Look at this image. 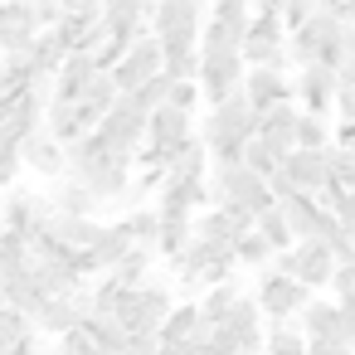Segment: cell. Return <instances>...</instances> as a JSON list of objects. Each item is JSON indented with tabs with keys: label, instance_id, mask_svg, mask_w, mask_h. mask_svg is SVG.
Returning <instances> with one entry per match:
<instances>
[{
	"label": "cell",
	"instance_id": "obj_12",
	"mask_svg": "<svg viewBox=\"0 0 355 355\" xmlns=\"http://www.w3.org/2000/svg\"><path fill=\"white\" fill-rule=\"evenodd\" d=\"M336 69L331 64H306V69H292V103L302 112H316V117H331V103H336Z\"/></svg>",
	"mask_w": 355,
	"mask_h": 355
},
{
	"label": "cell",
	"instance_id": "obj_20",
	"mask_svg": "<svg viewBox=\"0 0 355 355\" xmlns=\"http://www.w3.org/2000/svg\"><path fill=\"white\" fill-rule=\"evenodd\" d=\"M243 98L263 112L272 103H287L292 98V73L282 69H243Z\"/></svg>",
	"mask_w": 355,
	"mask_h": 355
},
{
	"label": "cell",
	"instance_id": "obj_1",
	"mask_svg": "<svg viewBox=\"0 0 355 355\" xmlns=\"http://www.w3.org/2000/svg\"><path fill=\"white\" fill-rule=\"evenodd\" d=\"M253 132H258V107L243 98V88L229 93L224 103L205 107V122L195 127V137H200L205 151H209V166H234V161H243V141H248Z\"/></svg>",
	"mask_w": 355,
	"mask_h": 355
},
{
	"label": "cell",
	"instance_id": "obj_24",
	"mask_svg": "<svg viewBox=\"0 0 355 355\" xmlns=\"http://www.w3.org/2000/svg\"><path fill=\"white\" fill-rule=\"evenodd\" d=\"M277 209H282V219H287V229H292V243L297 239H316L321 234V219H326V209L311 200V195H287V200H277Z\"/></svg>",
	"mask_w": 355,
	"mask_h": 355
},
{
	"label": "cell",
	"instance_id": "obj_56",
	"mask_svg": "<svg viewBox=\"0 0 355 355\" xmlns=\"http://www.w3.org/2000/svg\"><path fill=\"white\" fill-rule=\"evenodd\" d=\"M0 6H6V0H0Z\"/></svg>",
	"mask_w": 355,
	"mask_h": 355
},
{
	"label": "cell",
	"instance_id": "obj_45",
	"mask_svg": "<svg viewBox=\"0 0 355 355\" xmlns=\"http://www.w3.org/2000/svg\"><path fill=\"white\" fill-rule=\"evenodd\" d=\"M316 10H321V0H282V6H277V15H282V30H287V35H292V30H302Z\"/></svg>",
	"mask_w": 355,
	"mask_h": 355
},
{
	"label": "cell",
	"instance_id": "obj_46",
	"mask_svg": "<svg viewBox=\"0 0 355 355\" xmlns=\"http://www.w3.org/2000/svg\"><path fill=\"white\" fill-rule=\"evenodd\" d=\"M25 331H30V316H25V311H15L10 302H0V345H15Z\"/></svg>",
	"mask_w": 355,
	"mask_h": 355
},
{
	"label": "cell",
	"instance_id": "obj_29",
	"mask_svg": "<svg viewBox=\"0 0 355 355\" xmlns=\"http://www.w3.org/2000/svg\"><path fill=\"white\" fill-rule=\"evenodd\" d=\"M239 297H243V282H239V277H229V282H214V287H205L195 306H200L205 326H219V321L234 311V302H239Z\"/></svg>",
	"mask_w": 355,
	"mask_h": 355
},
{
	"label": "cell",
	"instance_id": "obj_30",
	"mask_svg": "<svg viewBox=\"0 0 355 355\" xmlns=\"http://www.w3.org/2000/svg\"><path fill=\"white\" fill-rule=\"evenodd\" d=\"M272 243L258 234V229H243L239 239H234V263L239 268H248V272H263V268H272Z\"/></svg>",
	"mask_w": 355,
	"mask_h": 355
},
{
	"label": "cell",
	"instance_id": "obj_35",
	"mask_svg": "<svg viewBox=\"0 0 355 355\" xmlns=\"http://www.w3.org/2000/svg\"><path fill=\"white\" fill-rule=\"evenodd\" d=\"M321 146H331V117L302 112L297 132H292V151H321Z\"/></svg>",
	"mask_w": 355,
	"mask_h": 355
},
{
	"label": "cell",
	"instance_id": "obj_3",
	"mask_svg": "<svg viewBox=\"0 0 355 355\" xmlns=\"http://www.w3.org/2000/svg\"><path fill=\"white\" fill-rule=\"evenodd\" d=\"M171 272H175V287H185V292H205V287H214V282L239 277V263H234V248H209V243L190 239L185 253L171 258Z\"/></svg>",
	"mask_w": 355,
	"mask_h": 355
},
{
	"label": "cell",
	"instance_id": "obj_13",
	"mask_svg": "<svg viewBox=\"0 0 355 355\" xmlns=\"http://www.w3.org/2000/svg\"><path fill=\"white\" fill-rule=\"evenodd\" d=\"M83 311H88V287H78L73 297H44L35 311H30V326L40 331V336H64V331H73L78 321H83Z\"/></svg>",
	"mask_w": 355,
	"mask_h": 355
},
{
	"label": "cell",
	"instance_id": "obj_34",
	"mask_svg": "<svg viewBox=\"0 0 355 355\" xmlns=\"http://www.w3.org/2000/svg\"><path fill=\"white\" fill-rule=\"evenodd\" d=\"M20 141H25V132H20V127H0V190H10V185L25 175Z\"/></svg>",
	"mask_w": 355,
	"mask_h": 355
},
{
	"label": "cell",
	"instance_id": "obj_17",
	"mask_svg": "<svg viewBox=\"0 0 355 355\" xmlns=\"http://www.w3.org/2000/svg\"><path fill=\"white\" fill-rule=\"evenodd\" d=\"M195 137V112H180V107H156L146 117V141L161 146V151H175Z\"/></svg>",
	"mask_w": 355,
	"mask_h": 355
},
{
	"label": "cell",
	"instance_id": "obj_11",
	"mask_svg": "<svg viewBox=\"0 0 355 355\" xmlns=\"http://www.w3.org/2000/svg\"><path fill=\"white\" fill-rule=\"evenodd\" d=\"M166 69V49H161V40L151 35V30H141L132 44H127V54L107 69L112 73V83H117V93H137L146 78H156Z\"/></svg>",
	"mask_w": 355,
	"mask_h": 355
},
{
	"label": "cell",
	"instance_id": "obj_47",
	"mask_svg": "<svg viewBox=\"0 0 355 355\" xmlns=\"http://www.w3.org/2000/svg\"><path fill=\"white\" fill-rule=\"evenodd\" d=\"M326 292H331L336 302H345V297H355V258H350V263H336V272H331V282H326Z\"/></svg>",
	"mask_w": 355,
	"mask_h": 355
},
{
	"label": "cell",
	"instance_id": "obj_26",
	"mask_svg": "<svg viewBox=\"0 0 355 355\" xmlns=\"http://www.w3.org/2000/svg\"><path fill=\"white\" fill-rule=\"evenodd\" d=\"M112 103H117V83H112V73H107V69H98V73L83 83V93H78L83 122H88V127H98V117H103Z\"/></svg>",
	"mask_w": 355,
	"mask_h": 355
},
{
	"label": "cell",
	"instance_id": "obj_53",
	"mask_svg": "<svg viewBox=\"0 0 355 355\" xmlns=\"http://www.w3.org/2000/svg\"><path fill=\"white\" fill-rule=\"evenodd\" d=\"M321 10H336L340 15V0H321Z\"/></svg>",
	"mask_w": 355,
	"mask_h": 355
},
{
	"label": "cell",
	"instance_id": "obj_31",
	"mask_svg": "<svg viewBox=\"0 0 355 355\" xmlns=\"http://www.w3.org/2000/svg\"><path fill=\"white\" fill-rule=\"evenodd\" d=\"M25 59H30V69H35V73H59V64L69 59V44H64L54 30H40Z\"/></svg>",
	"mask_w": 355,
	"mask_h": 355
},
{
	"label": "cell",
	"instance_id": "obj_36",
	"mask_svg": "<svg viewBox=\"0 0 355 355\" xmlns=\"http://www.w3.org/2000/svg\"><path fill=\"white\" fill-rule=\"evenodd\" d=\"M209 20H219L234 40H243L248 20H253V0H209Z\"/></svg>",
	"mask_w": 355,
	"mask_h": 355
},
{
	"label": "cell",
	"instance_id": "obj_14",
	"mask_svg": "<svg viewBox=\"0 0 355 355\" xmlns=\"http://www.w3.org/2000/svg\"><path fill=\"white\" fill-rule=\"evenodd\" d=\"M40 30L44 25H40L30 0H6V6H0V54H30Z\"/></svg>",
	"mask_w": 355,
	"mask_h": 355
},
{
	"label": "cell",
	"instance_id": "obj_22",
	"mask_svg": "<svg viewBox=\"0 0 355 355\" xmlns=\"http://www.w3.org/2000/svg\"><path fill=\"white\" fill-rule=\"evenodd\" d=\"M44 195H49V205H54L59 214H93V219H103V205H98V200L88 195V185H83V180H73L69 171H64V175H54Z\"/></svg>",
	"mask_w": 355,
	"mask_h": 355
},
{
	"label": "cell",
	"instance_id": "obj_55",
	"mask_svg": "<svg viewBox=\"0 0 355 355\" xmlns=\"http://www.w3.org/2000/svg\"><path fill=\"white\" fill-rule=\"evenodd\" d=\"M0 355H10V345H0Z\"/></svg>",
	"mask_w": 355,
	"mask_h": 355
},
{
	"label": "cell",
	"instance_id": "obj_37",
	"mask_svg": "<svg viewBox=\"0 0 355 355\" xmlns=\"http://www.w3.org/2000/svg\"><path fill=\"white\" fill-rule=\"evenodd\" d=\"M195 239V229H190V219H161V229H156V258H180L185 253V243Z\"/></svg>",
	"mask_w": 355,
	"mask_h": 355
},
{
	"label": "cell",
	"instance_id": "obj_23",
	"mask_svg": "<svg viewBox=\"0 0 355 355\" xmlns=\"http://www.w3.org/2000/svg\"><path fill=\"white\" fill-rule=\"evenodd\" d=\"M277 171H282L297 190H306V195H316V190L331 180V171H326V156H321V151H287Z\"/></svg>",
	"mask_w": 355,
	"mask_h": 355
},
{
	"label": "cell",
	"instance_id": "obj_51",
	"mask_svg": "<svg viewBox=\"0 0 355 355\" xmlns=\"http://www.w3.org/2000/svg\"><path fill=\"white\" fill-rule=\"evenodd\" d=\"M340 229H345V234H350V243H355V209H350V214L340 219Z\"/></svg>",
	"mask_w": 355,
	"mask_h": 355
},
{
	"label": "cell",
	"instance_id": "obj_28",
	"mask_svg": "<svg viewBox=\"0 0 355 355\" xmlns=\"http://www.w3.org/2000/svg\"><path fill=\"white\" fill-rule=\"evenodd\" d=\"M98 73V64H93V54H83V49H73L64 64H59V73H54V98H78L83 93V83Z\"/></svg>",
	"mask_w": 355,
	"mask_h": 355
},
{
	"label": "cell",
	"instance_id": "obj_38",
	"mask_svg": "<svg viewBox=\"0 0 355 355\" xmlns=\"http://www.w3.org/2000/svg\"><path fill=\"white\" fill-rule=\"evenodd\" d=\"M30 78H35V69H30V59H25V54H0V98L20 93Z\"/></svg>",
	"mask_w": 355,
	"mask_h": 355
},
{
	"label": "cell",
	"instance_id": "obj_19",
	"mask_svg": "<svg viewBox=\"0 0 355 355\" xmlns=\"http://www.w3.org/2000/svg\"><path fill=\"white\" fill-rule=\"evenodd\" d=\"M297 117H302V107H297L292 98H287V103H272V107H263V112H258V132H253V137H263L277 156H287V151H292Z\"/></svg>",
	"mask_w": 355,
	"mask_h": 355
},
{
	"label": "cell",
	"instance_id": "obj_32",
	"mask_svg": "<svg viewBox=\"0 0 355 355\" xmlns=\"http://www.w3.org/2000/svg\"><path fill=\"white\" fill-rule=\"evenodd\" d=\"M151 272H156V248H141V243H137V248H132V253H127L107 277H112L117 287H141Z\"/></svg>",
	"mask_w": 355,
	"mask_h": 355
},
{
	"label": "cell",
	"instance_id": "obj_10",
	"mask_svg": "<svg viewBox=\"0 0 355 355\" xmlns=\"http://www.w3.org/2000/svg\"><path fill=\"white\" fill-rule=\"evenodd\" d=\"M49 214H54L49 195H44V190H30V185H20V180H15L6 195H0V224L15 229L20 239L44 234V229H49Z\"/></svg>",
	"mask_w": 355,
	"mask_h": 355
},
{
	"label": "cell",
	"instance_id": "obj_5",
	"mask_svg": "<svg viewBox=\"0 0 355 355\" xmlns=\"http://www.w3.org/2000/svg\"><path fill=\"white\" fill-rule=\"evenodd\" d=\"M146 117H151V112H141L127 93H117V103L98 117L93 132L103 137V146H107L117 161H132V166H137V151L146 146Z\"/></svg>",
	"mask_w": 355,
	"mask_h": 355
},
{
	"label": "cell",
	"instance_id": "obj_18",
	"mask_svg": "<svg viewBox=\"0 0 355 355\" xmlns=\"http://www.w3.org/2000/svg\"><path fill=\"white\" fill-rule=\"evenodd\" d=\"M297 331L306 340H340V302L311 292V302L297 311Z\"/></svg>",
	"mask_w": 355,
	"mask_h": 355
},
{
	"label": "cell",
	"instance_id": "obj_33",
	"mask_svg": "<svg viewBox=\"0 0 355 355\" xmlns=\"http://www.w3.org/2000/svg\"><path fill=\"white\" fill-rule=\"evenodd\" d=\"M263 355H306V336L297 321H268L263 326Z\"/></svg>",
	"mask_w": 355,
	"mask_h": 355
},
{
	"label": "cell",
	"instance_id": "obj_41",
	"mask_svg": "<svg viewBox=\"0 0 355 355\" xmlns=\"http://www.w3.org/2000/svg\"><path fill=\"white\" fill-rule=\"evenodd\" d=\"M243 166H248V171H258V175H272V171L282 166V156H277L263 137H248V141H243Z\"/></svg>",
	"mask_w": 355,
	"mask_h": 355
},
{
	"label": "cell",
	"instance_id": "obj_4",
	"mask_svg": "<svg viewBox=\"0 0 355 355\" xmlns=\"http://www.w3.org/2000/svg\"><path fill=\"white\" fill-rule=\"evenodd\" d=\"M239 54H243V69H282V73H292L282 15L277 10H253V20H248V30L239 40Z\"/></svg>",
	"mask_w": 355,
	"mask_h": 355
},
{
	"label": "cell",
	"instance_id": "obj_9",
	"mask_svg": "<svg viewBox=\"0 0 355 355\" xmlns=\"http://www.w3.org/2000/svg\"><path fill=\"white\" fill-rule=\"evenodd\" d=\"M253 302H258L263 321H297V311L311 302V287H302L297 277H287L277 268H263L258 287H253Z\"/></svg>",
	"mask_w": 355,
	"mask_h": 355
},
{
	"label": "cell",
	"instance_id": "obj_7",
	"mask_svg": "<svg viewBox=\"0 0 355 355\" xmlns=\"http://www.w3.org/2000/svg\"><path fill=\"white\" fill-rule=\"evenodd\" d=\"M340 20L336 10H316L302 30L287 35V64L292 69H306V64H331V49H336V35H340Z\"/></svg>",
	"mask_w": 355,
	"mask_h": 355
},
{
	"label": "cell",
	"instance_id": "obj_6",
	"mask_svg": "<svg viewBox=\"0 0 355 355\" xmlns=\"http://www.w3.org/2000/svg\"><path fill=\"white\" fill-rule=\"evenodd\" d=\"M272 268L287 272V277H297L311 292H326V282L336 272V258H331V248L321 239H297V243H287V248L272 253Z\"/></svg>",
	"mask_w": 355,
	"mask_h": 355
},
{
	"label": "cell",
	"instance_id": "obj_54",
	"mask_svg": "<svg viewBox=\"0 0 355 355\" xmlns=\"http://www.w3.org/2000/svg\"><path fill=\"white\" fill-rule=\"evenodd\" d=\"M200 355H224V350H219V345H205V350H200Z\"/></svg>",
	"mask_w": 355,
	"mask_h": 355
},
{
	"label": "cell",
	"instance_id": "obj_50",
	"mask_svg": "<svg viewBox=\"0 0 355 355\" xmlns=\"http://www.w3.org/2000/svg\"><path fill=\"white\" fill-rule=\"evenodd\" d=\"M306 355H355V350H345L340 340H306Z\"/></svg>",
	"mask_w": 355,
	"mask_h": 355
},
{
	"label": "cell",
	"instance_id": "obj_27",
	"mask_svg": "<svg viewBox=\"0 0 355 355\" xmlns=\"http://www.w3.org/2000/svg\"><path fill=\"white\" fill-rule=\"evenodd\" d=\"M209 175V151H205V141L200 137H190L185 146H175V156H171V166H166V180H205Z\"/></svg>",
	"mask_w": 355,
	"mask_h": 355
},
{
	"label": "cell",
	"instance_id": "obj_16",
	"mask_svg": "<svg viewBox=\"0 0 355 355\" xmlns=\"http://www.w3.org/2000/svg\"><path fill=\"white\" fill-rule=\"evenodd\" d=\"M151 6H156V0H107L98 20H103V30H107L112 40L132 44V40L151 25Z\"/></svg>",
	"mask_w": 355,
	"mask_h": 355
},
{
	"label": "cell",
	"instance_id": "obj_48",
	"mask_svg": "<svg viewBox=\"0 0 355 355\" xmlns=\"http://www.w3.org/2000/svg\"><path fill=\"white\" fill-rule=\"evenodd\" d=\"M166 107H180V112H195V107H200V88H195L190 78H180V83H171V93H166Z\"/></svg>",
	"mask_w": 355,
	"mask_h": 355
},
{
	"label": "cell",
	"instance_id": "obj_49",
	"mask_svg": "<svg viewBox=\"0 0 355 355\" xmlns=\"http://www.w3.org/2000/svg\"><path fill=\"white\" fill-rule=\"evenodd\" d=\"M331 141H336V146H345V151H355V117L336 122V127H331Z\"/></svg>",
	"mask_w": 355,
	"mask_h": 355
},
{
	"label": "cell",
	"instance_id": "obj_8",
	"mask_svg": "<svg viewBox=\"0 0 355 355\" xmlns=\"http://www.w3.org/2000/svg\"><path fill=\"white\" fill-rule=\"evenodd\" d=\"M195 88H200V103H205V107L224 103L229 93H239V88H243V54H239V49H200Z\"/></svg>",
	"mask_w": 355,
	"mask_h": 355
},
{
	"label": "cell",
	"instance_id": "obj_44",
	"mask_svg": "<svg viewBox=\"0 0 355 355\" xmlns=\"http://www.w3.org/2000/svg\"><path fill=\"white\" fill-rule=\"evenodd\" d=\"M166 93H171V78L156 73V78H146V83H141L137 93H127V98H132L141 112H156V107H166Z\"/></svg>",
	"mask_w": 355,
	"mask_h": 355
},
{
	"label": "cell",
	"instance_id": "obj_25",
	"mask_svg": "<svg viewBox=\"0 0 355 355\" xmlns=\"http://www.w3.org/2000/svg\"><path fill=\"white\" fill-rule=\"evenodd\" d=\"M44 132L54 137V141H73V137H83V132H93L88 122H83V107H78V98H54L49 107H44Z\"/></svg>",
	"mask_w": 355,
	"mask_h": 355
},
{
	"label": "cell",
	"instance_id": "obj_52",
	"mask_svg": "<svg viewBox=\"0 0 355 355\" xmlns=\"http://www.w3.org/2000/svg\"><path fill=\"white\" fill-rule=\"evenodd\" d=\"M282 0H253V10H277Z\"/></svg>",
	"mask_w": 355,
	"mask_h": 355
},
{
	"label": "cell",
	"instance_id": "obj_21",
	"mask_svg": "<svg viewBox=\"0 0 355 355\" xmlns=\"http://www.w3.org/2000/svg\"><path fill=\"white\" fill-rule=\"evenodd\" d=\"M54 243H64L69 253H83V248H93V239L103 234V219H93V214H49V229H44Z\"/></svg>",
	"mask_w": 355,
	"mask_h": 355
},
{
	"label": "cell",
	"instance_id": "obj_15",
	"mask_svg": "<svg viewBox=\"0 0 355 355\" xmlns=\"http://www.w3.org/2000/svg\"><path fill=\"white\" fill-rule=\"evenodd\" d=\"M20 161H25L30 175L54 180V175H64V141H54V137L44 132V122H40V127L25 132V141H20Z\"/></svg>",
	"mask_w": 355,
	"mask_h": 355
},
{
	"label": "cell",
	"instance_id": "obj_43",
	"mask_svg": "<svg viewBox=\"0 0 355 355\" xmlns=\"http://www.w3.org/2000/svg\"><path fill=\"white\" fill-rule=\"evenodd\" d=\"M171 83H180V78H190L195 83V73H200V49H166V69H161Z\"/></svg>",
	"mask_w": 355,
	"mask_h": 355
},
{
	"label": "cell",
	"instance_id": "obj_39",
	"mask_svg": "<svg viewBox=\"0 0 355 355\" xmlns=\"http://www.w3.org/2000/svg\"><path fill=\"white\" fill-rule=\"evenodd\" d=\"M253 229H258L272 248H287V243H292V229H287V219H282V209H277V205L258 209V214H253Z\"/></svg>",
	"mask_w": 355,
	"mask_h": 355
},
{
	"label": "cell",
	"instance_id": "obj_40",
	"mask_svg": "<svg viewBox=\"0 0 355 355\" xmlns=\"http://www.w3.org/2000/svg\"><path fill=\"white\" fill-rule=\"evenodd\" d=\"M321 156H326V171H331V180L336 185H345V190H355V151H345V146H321Z\"/></svg>",
	"mask_w": 355,
	"mask_h": 355
},
{
	"label": "cell",
	"instance_id": "obj_42",
	"mask_svg": "<svg viewBox=\"0 0 355 355\" xmlns=\"http://www.w3.org/2000/svg\"><path fill=\"white\" fill-rule=\"evenodd\" d=\"M122 219L132 224V239H137L141 248H156V229H161V219H156L151 205H137V209H127Z\"/></svg>",
	"mask_w": 355,
	"mask_h": 355
},
{
	"label": "cell",
	"instance_id": "obj_2",
	"mask_svg": "<svg viewBox=\"0 0 355 355\" xmlns=\"http://www.w3.org/2000/svg\"><path fill=\"white\" fill-rule=\"evenodd\" d=\"M205 20H209V0H156L146 30L161 40V49H200Z\"/></svg>",
	"mask_w": 355,
	"mask_h": 355
}]
</instances>
